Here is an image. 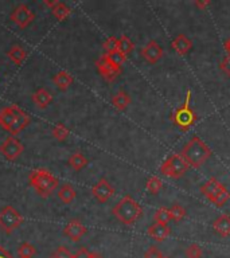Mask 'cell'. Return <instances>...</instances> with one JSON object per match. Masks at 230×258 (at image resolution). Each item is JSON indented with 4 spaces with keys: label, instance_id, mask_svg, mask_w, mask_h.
I'll return each mask as SVG.
<instances>
[{
    "label": "cell",
    "instance_id": "42",
    "mask_svg": "<svg viewBox=\"0 0 230 258\" xmlns=\"http://www.w3.org/2000/svg\"><path fill=\"white\" fill-rule=\"evenodd\" d=\"M90 258H104V257H102L100 253H96V251H93V253H90Z\"/></svg>",
    "mask_w": 230,
    "mask_h": 258
},
{
    "label": "cell",
    "instance_id": "35",
    "mask_svg": "<svg viewBox=\"0 0 230 258\" xmlns=\"http://www.w3.org/2000/svg\"><path fill=\"white\" fill-rule=\"evenodd\" d=\"M50 258H73V254L69 251V249L64 247V246H60V247L50 255Z\"/></svg>",
    "mask_w": 230,
    "mask_h": 258
},
{
    "label": "cell",
    "instance_id": "15",
    "mask_svg": "<svg viewBox=\"0 0 230 258\" xmlns=\"http://www.w3.org/2000/svg\"><path fill=\"white\" fill-rule=\"evenodd\" d=\"M147 233L155 242H163L169 237L171 234V229L168 225H163V223H156L153 222L152 225L149 226Z\"/></svg>",
    "mask_w": 230,
    "mask_h": 258
},
{
    "label": "cell",
    "instance_id": "11",
    "mask_svg": "<svg viewBox=\"0 0 230 258\" xmlns=\"http://www.w3.org/2000/svg\"><path fill=\"white\" fill-rule=\"evenodd\" d=\"M92 194L100 203H106L114 195V188L105 177H101L92 187Z\"/></svg>",
    "mask_w": 230,
    "mask_h": 258
},
{
    "label": "cell",
    "instance_id": "37",
    "mask_svg": "<svg viewBox=\"0 0 230 258\" xmlns=\"http://www.w3.org/2000/svg\"><path fill=\"white\" fill-rule=\"evenodd\" d=\"M219 69H221L222 72L225 73L227 78H230V55L229 54H227V55L223 58V60H222L221 63H219Z\"/></svg>",
    "mask_w": 230,
    "mask_h": 258
},
{
    "label": "cell",
    "instance_id": "8",
    "mask_svg": "<svg viewBox=\"0 0 230 258\" xmlns=\"http://www.w3.org/2000/svg\"><path fill=\"white\" fill-rule=\"evenodd\" d=\"M96 66L100 76L108 82L116 81L117 77L121 74V66H117V64L113 63L112 60L106 56V54H102L98 58V60L96 62Z\"/></svg>",
    "mask_w": 230,
    "mask_h": 258
},
{
    "label": "cell",
    "instance_id": "7",
    "mask_svg": "<svg viewBox=\"0 0 230 258\" xmlns=\"http://www.w3.org/2000/svg\"><path fill=\"white\" fill-rule=\"evenodd\" d=\"M23 221V215L12 206H4L0 210V229L6 234L14 233Z\"/></svg>",
    "mask_w": 230,
    "mask_h": 258
},
{
    "label": "cell",
    "instance_id": "24",
    "mask_svg": "<svg viewBox=\"0 0 230 258\" xmlns=\"http://www.w3.org/2000/svg\"><path fill=\"white\" fill-rule=\"evenodd\" d=\"M7 56L15 64H20L23 63L26 58H27V51L22 46H19V44H14L7 51Z\"/></svg>",
    "mask_w": 230,
    "mask_h": 258
},
{
    "label": "cell",
    "instance_id": "25",
    "mask_svg": "<svg viewBox=\"0 0 230 258\" xmlns=\"http://www.w3.org/2000/svg\"><path fill=\"white\" fill-rule=\"evenodd\" d=\"M69 165L74 171H81V169H84L88 165V159L81 152H74L72 156L69 157Z\"/></svg>",
    "mask_w": 230,
    "mask_h": 258
},
{
    "label": "cell",
    "instance_id": "4",
    "mask_svg": "<svg viewBox=\"0 0 230 258\" xmlns=\"http://www.w3.org/2000/svg\"><path fill=\"white\" fill-rule=\"evenodd\" d=\"M201 194L217 207H222L230 199V192L217 177H210L201 185Z\"/></svg>",
    "mask_w": 230,
    "mask_h": 258
},
{
    "label": "cell",
    "instance_id": "19",
    "mask_svg": "<svg viewBox=\"0 0 230 258\" xmlns=\"http://www.w3.org/2000/svg\"><path fill=\"white\" fill-rule=\"evenodd\" d=\"M51 101L52 96L47 89L39 88L38 90H35L34 94H32V102H34L39 109H46L48 105L51 104Z\"/></svg>",
    "mask_w": 230,
    "mask_h": 258
},
{
    "label": "cell",
    "instance_id": "21",
    "mask_svg": "<svg viewBox=\"0 0 230 258\" xmlns=\"http://www.w3.org/2000/svg\"><path fill=\"white\" fill-rule=\"evenodd\" d=\"M58 198H60V201L65 205H70L77 197L76 189L73 188L72 184H69V183H65V184L60 185V188H58Z\"/></svg>",
    "mask_w": 230,
    "mask_h": 258
},
{
    "label": "cell",
    "instance_id": "14",
    "mask_svg": "<svg viewBox=\"0 0 230 258\" xmlns=\"http://www.w3.org/2000/svg\"><path fill=\"white\" fill-rule=\"evenodd\" d=\"M16 105H10V106H4L3 109H0V126L10 132L12 128V125L15 122L16 118Z\"/></svg>",
    "mask_w": 230,
    "mask_h": 258
},
{
    "label": "cell",
    "instance_id": "34",
    "mask_svg": "<svg viewBox=\"0 0 230 258\" xmlns=\"http://www.w3.org/2000/svg\"><path fill=\"white\" fill-rule=\"evenodd\" d=\"M104 50L106 52H113L117 51L119 50V39H117L116 36H109L108 39L104 42Z\"/></svg>",
    "mask_w": 230,
    "mask_h": 258
},
{
    "label": "cell",
    "instance_id": "33",
    "mask_svg": "<svg viewBox=\"0 0 230 258\" xmlns=\"http://www.w3.org/2000/svg\"><path fill=\"white\" fill-rule=\"evenodd\" d=\"M106 56H108L109 59L112 60L113 63L117 64V66H121V64L124 63L125 60H127V55H124L121 51H113V52H105Z\"/></svg>",
    "mask_w": 230,
    "mask_h": 258
},
{
    "label": "cell",
    "instance_id": "6",
    "mask_svg": "<svg viewBox=\"0 0 230 258\" xmlns=\"http://www.w3.org/2000/svg\"><path fill=\"white\" fill-rule=\"evenodd\" d=\"M189 168L190 165L187 164V161L183 159L181 153H174L161 163L160 172L163 176L169 177V179H181L189 171Z\"/></svg>",
    "mask_w": 230,
    "mask_h": 258
},
{
    "label": "cell",
    "instance_id": "32",
    "mask_svg": "<svg viewBox=\"0 0 230 258\" xmlns=\"http://www.w3.org/2000/svg\"><path fill=\"white\" fill-rule=\"evenodd\" d=\"M185 254L187 258H202V255H203V250H202L201 246L197 245V243H191L190 246H187Z\"/></svg>",
    "mask_w": 230,
    "mask_h": 258
},
{
    "label": "cell",
    "instance_id": "12",
    "mask_svg": "<svg viewBox=\"0 0 230 258\" xmlns=\"http://www.w3.org/2000/svg\"><path fill=\"white\" fill-rule=\"evenodd\" d=\"M86 233H88V229H86V226L80 219H72V221H69L64 229V234L72 242L81 241V238L84 237Z\"/></svg>",
    "mask_w": 230,
    "mask_h": 258
},
{
    "label": "cell",
    "instance_id": "9",
    "mask_svg": "<svg viewBox=\"0 0 230 258\" xmlns=\"http://www.w3.org/2000/svg\"><path fill=\"white\" fill-rule=\"evenodd\" d=\"M23 144H22L15 136L7 137V139L0 144V153L10 161L16 160V159L23 153Z\"/></svg>",
    "mask_w": 230,
    "mask_h": 258
},
{
    "label": "cell",
    "instance_id": "16",
    "mask_svg": "<svg viewBox=\"0 0 230 258\" xmlns=\"http://www.w3.org/2000/svg\"><path fill=\"white\" fill-rule=\"evenodd\" d=\"M31 122V117L28 116L27 113L22 110L20 108H16V118H15V122L12 125L11 131V136H16V135H19L22 131H23L28 124Z\"/></svg>",
    "mask_w": 230,
    "mask_h": 258
},
{
    "label": "cell",
    "instance_id": "26",
    "mask_svg": "<svg viewBox=\"0 0 230 258\" xmlns=\"http://www.w3.org/2000/svg\"><path fill=\"white\" fill-rule=\"evenodd\" d=\"M145 188L152 195H157V194L160 192V189L163 188V180L159 176H156V175H153V176L148 177V180L145 183Z\"/></svg>",
    "mask_w": 230,
    "mask_h": 258
},
{
    "label": "cell",
    "instance_id": "41",
    "mask_svg": "<svg viewBox=\"0 0 230 258\" xmlns=\"http://www.w3.org/2000/svg\"><path fill=\"white\" fill-rule=\"evenodd\" d=\"M225 50L227 51V54L230 55V38L225 42Z\"/></svg>",
    "mask_w": 230,
    "mask_h": 258
},
{
    "label": "cell",
    "instance_id": "31",
    "mask_svg": "<svg viewBox=\"0 0 230 258\" xmlns=\"http://www.w3.org/2000/svg\"><path fill=\"white\" fill-rule=\"evenodd\" d=\"M169 214H171V219L172 221L182 222L186 217V210L181 205H172V207L169 209Z\"/></svg>",
    "mask_w": 230,
    "mask_h": 258
},
{
    "label": "cell",
    "instance_id": "29",
    "mask_svg": "<svg viewBox=\"0 0 230 258\" xmlns=\"http://www.w3.org/2000/svg\"><path fill=\"white\" fill-rule=\"evenodd\" d=\"M133 48H135V44L131 39H129L127 35H121L119 38V51H121L124 55H128L131 52L133 51Z\"/></svg>",
    "mask_w": 230,
    "mask_h": 258
},
{
    "label": "cell",
    "instance_id": "27",
    "mask_svg": "<svg viewBox=\"0 0 230 258\" xmlns=\"http://www.w3.org/2000/svg\"><path fill=\"white\" fill-rule=\"evenodd\" d=\"M36 254L35 246L30 242H23L18 247V257L19 258H32Z\"/></svg>",
    "mask_w": 230,
    "mask_h": 258
},
{
    "label": "cell",
    "instance_id": "10",
    "mask_svg": "<svg viewBox=\"0 0 230 258\" xmlns=\"http://www.w3.org/2000/svg\"><path fill=\"white\" fill-rule=\"evenodd\" d=\"M11 20L14 23L18 26L19 28L24 30V28H27L30 24L34 22L35 19V14L30 10L27 4H20L18 7L11 12Z\"/></svg>",
    "mask_w": 230,
    "mask_h": 258
},
{
    "label": "cell",
    "instance_id": "30",
    "mask_svg": "<svg viewBox=\"0 0 230 258\" xmlns=\"http://www.w3.org/2000/svg\"><path fill=\"white\" fill-rule=\"evenodd\" d=\"M153 221L156 223H163V225H168V222L171 221V214H169V209L165 207H160L157 210L155 215H153Z\"/></svg>",
    "mask_w": 230,
    "mask_h": 258
},
{
    "label": "cell",
    "instance_id": "5",
    "mask_svg": "<svg viewBox=\"0 0 230 258\" xmlns=\"http://www.w3.org/2000/svg\"><path fill=\"white\" fill-rule=\"evenodd\" d=\"M197 113L191 108V92L187 90L183 105L175 109V112H174L172 122L181 131H189L197 122Z\"/></svg>",
    "mask_w": 230,
    "mask_h": 258
},
{
    "label": "cell",
    "instance_id": "36",
    "mask_svg": "<svg viewBox=\"0 0 230 258\" xmlns=\"http://www.w3.org/2000/svg\"><path fill=\"white\" fill-rule=\"evenodd\" d=\"M164 255L157 249L156 246H149L148 250L144 253V258H163Z\"/></svg>",
    "mask_w": 230,
    "mask_h": 258
},
{
    "label": "cell",
    "instance_id": "38",
    "mask_svg": "<svg viewBox=\"0 0 230 258\" xmlns=\"http://www.w3.org/2000/svg\"><path fill=\"white\" fill-rule=\"evenodd\" d=\"M73 258H90V251L86 247H81L77 250V253L73 255Z\"/></svg>",
    "mask_w": 230,
    "mask_h": 258
},
{
    "label": "cell",
    "instance_id": "43",
    "mask_svg": "<svg viewBox=\"0 0 230 258\" xmlns=\"http://www.w3.org/2000/svg\"><path fill=\"white\" fill-rule=\"evenodd\" d=\"M163 258H169V257H163Z\"/></svg>",
    "mask_w": 230,
    "mask_h": 258
},
{
    "label": "cell",
    "instance_id": "18",
    "mask_svg": "<svg viewBox=\"0 0 230 258\" xmlns=\"http://www.w3.org/2000/svg\"><path fill=\"white\" fill-rule=\"evenodd\" d=\"M171 47H172V50H175L178 54L186 55V54L193 48V40L190 39V38H187L185 34H179V35L172 40Z\"/></svg>",
    "mask_w": 230,
    "mask_h": 258
},
{
    "label": "cell",
    "instance_id": "23",
    "mask_svg": "<svg viewBox=\"0 0 230 258\" xmlns=\"http://www.w3.org/2000/svg\"><path fill=\"white\" fill-rule=\"evenodd\" d=\"M131 104V97L125 90H119V92L112 97V105L117 110H125L128 108V105Z\"/></svg>",
    "mask_w": 230,
    "mask_h": 258
},
{
    "label": "cell",
    "instance_id": "40",
    "mask_svg": "<svg viewBox=\"0 0 230 258\" xmlns=\"http://www.w3.org/2000/svg\"><path fill=\"white\" fill-rule=\"evenodd\" d=\"M0 258H14L11 254L8 253L7 250L4 249L3 246H0Z\"/></svg>",
    "mask_w": 230,
    "mask_h": 258
},
{
    "label": "cell",
    "instance_id": "2",
    "mask_svg": "<svg viewBox=\"0 0 230 258\" xmlns=\"http://www.w3.org/2000/svg\"><path fill=\"white\" fill-rule=\"evenodd\" d=\"M28 183L40 198H48L56 188H60V180L48 169L39 168L31 171L28 175Z\"/></svg>",
    "mask_w": 230,
    "mask_h": 258
},
{
    "label": "cell",
    "instance_id": "20",
    "mask_svg": "<svg viewBox=\"0 0 230 258\" xmlns=\"http://www.w3.org/2000/svg\"><path fill=\"white\" fill-rule=\"evenodd\" d=\"M73 77L70 73L65 72V70H61L52 77V82L55 84V86L60 90H68L70 88V85L73 84Z\"/></svg>",
    "mask_w": 230,
    "mask_h": 258
},
{
    "label": "cell",
    "instance_id": "39",
    "mask_svg": "<svg viewBox=\"0 0 230 258\" xmlns=\"http://www.w3.org/2000/svg\"><path fill=\"white\" fill-rule=\"evenodd\" d=\"M210 4H211L210 0H197V2H195V6H197L198 8H201V10H206Z\"/></svg>",
    "mask_w": 230,
    "mask_h": 258
},
{
    "label": "cell",
    "instance_id": "28",
    "mask_svg": "<svg viewBox=\"0 0 230 258\" xmlns=\"http://www.w3.org/2000/svg\"><path fill=\"white\" fill-rule=\"evenodd\" d=\"M51 135H52V137H54V139H56L58 141H64L69 137V135H70V131H69L66 125L58 122V124H55L54 126H52Z\"/></svg>",
    "mask_w": 230,
    "mask_h": 258
},
{
    "label": "cell",
    "instance_id": "22",
    "mask_svg": "<svg viewBox=\"0 0 230 258\" xmlns=\"http://www.w3.org/2000/svg\"><path fill=\"white\" fill-rule=\"evenodd\" d=\"M50 11H51L52 15L55 16L60 22L66 20L69 16H70V14H72V10H70L65 3L60 2V0H54V4H52V7Z\"/></svg>",
    "mask_w": 230,
    "mask_h": 258
},
{
    "label": "cell",
    "instance_id": "1",
    "mask_svg": "<svg viewBox=\"0 0 230 258\" xmlns=\"http://www.w3.org/2000/svg\"><path fill=\"white\" fill-rule=\"evenodd\" d=\"M211 149L205 141L201 140L199 137L194 136L189 143L183 147L181 155L183 156L187 164L193 168H199L209 160L211 156Z\"/></svg>",
    "mask_w": 230,
    "mask_h": 258
},
{
    "label": "cell",
    "instance_id": "13",
    "mask_svg": "<svg viewBox=\"0 0 230 258\" xmlns=\"http://www.w3.org/2000/svg\"><path fill=\"white\" fill-rule=\"evenodd\" d=\"M140 54L148 63H156L157 60L163 56V48L155 40H149L148 43L141 48Z\"/></svg>",
    "mask_w": 230,
    "mask_h": 258
},
{
    "label": "cell",
    "instance_id": "17",
    "mask_svg": "<svg viewBox=\"0 0 230 258\" xmlns=\"http://www.w3.org/2000/svg\"><path fill=\"white\" fill-rule=\"evenodd\" d=\"M213 230L218 235H221L222 238H226L230 235V215L227 214H222L211 223Z\"/></svg>",
    "mask_w": 230,
    "mask_h": 258
},
{
    "label": "cell",
    "instance_id": "3",
    "mask_svg": "<svg viewBox=\"0 0 230 258\" xmlns=\"http://www.w3.org/2000/svg\"><path fill=\"white\" fill-rule=\"evenodd\" d=\"M112 214L119 222L125 226L135 225L143 215V209L133 198L125 195L117 202L112 210Z\"/></svg>",
    "mask_w": 230,
    "mask_h": 258
}]
</instances>
